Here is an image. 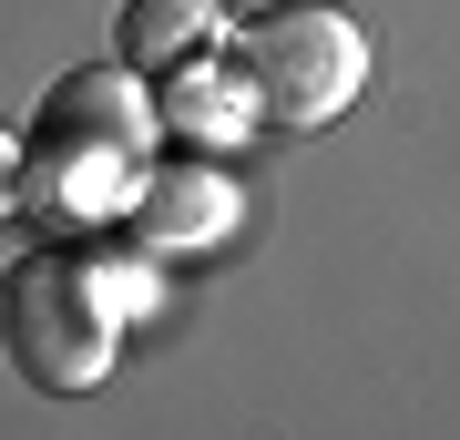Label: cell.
Segmentation results:
<instances>
[{"mask_svg":"<svg viewBox=\"0 0 460 440\" xmlns=\"http://www.w3.org/2000/svg\"><path fill=\"white\" fill-rule=\"evenodd\" d=\"M144 266L133 246H102V236H41L0 266V359H11L31 390L51 400H83L113 379V348H123V318L144 308Z\"/></svg>","mask_w":460,"mask_h":440,"instance_id":"obj_1","label":"cell"},{"mask_svg":"<svg viewBox=\"0 0 460 440\" xmlns=\"http://www.w3.org/2000/svg\"><path fill=\"white\" fill-rule=\"evenodd\" d=\"M144 164H154V93L123 62H72L21 133V205L93 226V215H123Z\"/></svg>","mask_w":460,"mask_h":440,"instance_id":"obj_2","label":"cell"},{"mask_svg":"<svg viewBox=\"0 0 460 440\" xmlns=\"http://www.w3.org/2000/svg\"><path fill=\"white\" fill-rule=\"evenodd\" d=\"M215 51H226L246 113L277 133H317L368 93V31L338 0H266L256 21H226Z\"/></svg>","mask_w":460,"mask_h":440,"instance_id":"obj_3","label":"cell"},{"mask_svg":"<svg viewBox=\"0 0 460 440\" xmlns=\"http://www.w3.org/2000/svg\"><path fill=\"white\" fill-rule=\"evenodd\" d=\"M226 215H235L226 175H215L205 154H184V164H144V175H133V195H123L113 226H123L133 256H184V246H205Z\"/></svg>","mask_w":460,"mask_h":440,"instance_id":"obj_4","label":"cell"},{"mask_svg":"<svg viewBox=\"0 0 460 440\" xmlns=\"http://www.w3.org/2000/svg\"><path fill=\"white\" fill-rule=\"evenodd\" d=\"M215 0H123L113 11V62L123 72H174V62H205L215 51Z\"/></svg>","mask_w":460,"mask_h":440,"instance_id":"obj_5","label":"cell"},{"mask_svg":"<svg viewBox=\"0 0 460 440\" xmlns=\"http://www.w3.org/2000/svg\"><path fill=\"white\" fill-rule=\"evenodd\" d=\"M164 93H154V133H174V144H226L235 123H256L246 113V93H235V72H226V51H205V62H174V72H154Z\"/></svg>","mask_w":460,"mask_h":440,"instance_id":"obj_6","label":"cell"},{"mask_svg":"<svg viewBox=\"0 0 460 440\" xmlns=\"http://www.w3.org/2000/svg\"><path fill=\"white\" fill-rule=\"evenodd\" d=\"M11 215H21V133L0 123V226H11Z\"/></svg>","mask_w":460,"mask_h":440,"instance_id":"obj_7","label":"cell"}]
</instances>
